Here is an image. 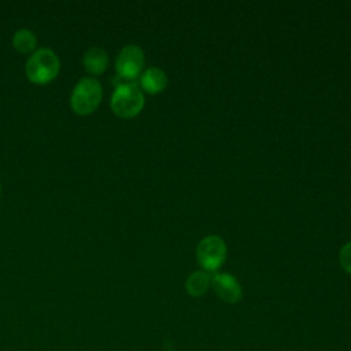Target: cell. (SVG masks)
I'll use <instances>...</instances> for the list:
<instances>
[{
    "instance_id": "8fae6325",
    "label": "cell",
    "mask_w": 351,
    "mask_h": 351,
    "mask_svg": "<svg viewBox=\"0 0 351 351\" xmlns=\"http://www.w3.org/2000/svg\"><path fill=\"white\" fill-rule=\"evenodd\" d=\"M339 261H340L341 267H343L348 274H351V241L346 243V244L341 247L340 254H339Z\"/></svg>"
},
{
    "instance_id": "9c48e42d",
    "label": "cell",
    "mask_w": 351,
    "mask_h": 351,
    "mask_svg": "<svg viewBox=\"0 0 351 351\" xmlns=\"http://www.w3.org/2000/svg\"><path fill=\"white\" fill-rule=\"evenodd\" d=\"M210 287H211V276L204 270H197L191 273L185 282L186 292L193 298H199L204 295Z\"/></svg>"
},
{
    "instance_id": "3957f363",
    "label": "cell",
    "mask_w": 351,
    "mask_h": 351,
    "mask_svg": "<svg viewBox=\"0 0 351 351\" xmlns=\"http://www.w3.org/2000/svg\"><path fill=\"white\" fill-rule=\"evenodd\" d=\"M101 96L103 89L99 80L93 77H84L74 86L70 97V104L75 112L89 114L99 106Z\"/></svg>"
},
{
    "instance_id": "7a4b0ae2",
    "label": "cell",
    "mask_w": 351,
    "mask_h": 351,
    "mask_svg": "<svg viewBox=\"0 0 351 351\" xmlns=\"http://www.w3.org/2000/svg\"><path fill=\"white\" fill-rule=\"evenodd\" d=\"M59 58L49 48L34 51L26 62V75L36 84H45L53 80L59 71Z\"/></svg>"
},
{
    "instance_id": "30bf717a",
    "label": "cell",
    "mask_w": 351,
    "mask_h": 351,
    "mask_svg": "<svg viewBox=\"0 0 351 351\" xmlns=\"http://www.w3.org/2000/svg\"><path fill=\"white\" fill-rule=\"evenodd\" d=\"M37 44L36 34L29 29H19L12 36V45L23 53H27L33 51V48Z\"/></svg>"
},
{
    "instance_id": "6da1fadb",
    "label": "cell",
    "mask_w": 351,
    "mask_h": 351,
    "mask_svg": "<svg viewBox=\"0 0 351 351\" xmlns=\"http://www.w3.org/2000/svg\"><path fill=\"white\" fill-rule=\"evenodd\" d=\"M144 106V95L136 82H121L112 92L111 108L121 118L137 115Z\"/></svg>"
},
{
    "instance_id": "7c38bea8",
    "label": "cell",
    "mask_w": 351,
    "mask_h": 351,
    "mask_svg": "<svg viewBox=\"0 0 351 351\" xmlns=\"http://www.w3.org/2000/svg\"><path fill=\"white\" fill-rule=\"evenodd\" d=\"M0 189H1V188H0Z\"/></svg>"
},
{
    "instance_id": "277c9868",
    "label": "cell",
    "mask_w": 351,
    "mask_h": 351,
    "mask_svg": "<svg viewBox=\"0 0 351 351\" xmlns=\"http://www.w3.org/2000/svg\"><path fill=\"white\" fill-rule=\"evenodd\" d=\"M196 258L204 271L218 270L226 259V244L223 239L217 234L203 237L197 244Z\"/></svg>"
},
{
    "instance_id": "52a82bcc",
    "label": "cell",
    "mask_w": 351,
    "mask_h": 351,
    "mask_svg": "<svg viewBox=\"0 0 351 351\" xmlns=\"http://www.w3.org/2000/svg\"><path fill=\"white\" fill-rule=\"evenodd\" d=\"M140 85L148 93H159L167 85V77L159 67H149L140 75Z\"/></svg>"
},
{
    "instance_id": "8992f818",
    "label": "cell",
    "mask_w": 351,
    "mask_h": 351,
    "mask_svg": "<svg viewBox=\"0 0 351 351\" xmlns=\"http://www.w3.org/2000/svg\"><path fill=\"white\" fill-rule=\"evenodd\" d=\"M211 287L217 296L226 303H237L243 296V289L236 277L230 273H214Z\"/></svg>"
},
{
    "instance_id": "ba28073f",
    "label": "cell",
    "mask_w": 351,
    "mask_h": 351,
    "mask_svg": "<svg viewBox=\"0 0 351 351\" xmlns=\"http://www.w3.org/2000/svg\"><path fill=\"white\" fill-rule=\"evenodd\" d=\"M84 66L85 69L92 73V74H100L106 70L107 63H108V56L107 52L103 48L99 47H92L89 48L85 55H84Z\"/></svg>"
},
{
    "instance_id": "5b68a950",
    "label": "cell",
    "mask_w": 351,
    "mask_h": 351,
    "mask_svg": "<svg viewBox=\"0 0 351 351\" xmlns=\"http://www.w3.org/2000/svg\"><path fill=\"white\" fill-rule=\"evenodd\" d=\"M144 66V52L138 45L128 44L125 45L115 60V70L119 78L126 82H134V80L141 74Z\"/></svg>"
}]
</instances>
